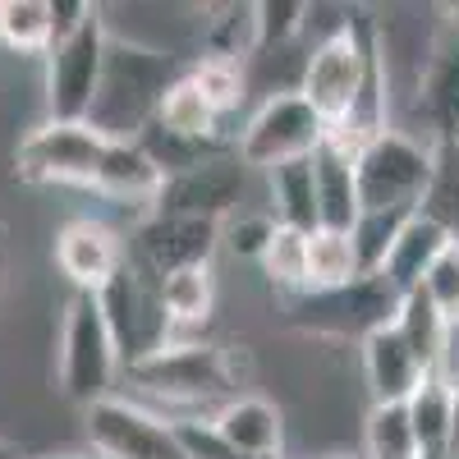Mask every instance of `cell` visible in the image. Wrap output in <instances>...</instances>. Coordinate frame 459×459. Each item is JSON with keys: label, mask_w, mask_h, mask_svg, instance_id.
I'll return each mask as SVG.
<instances>
[{"label": "cell", "mask_w": 459, "mask_h": 459, "mask_svg": "<svg viewBox=\"0 0 459 459\" xmlns=\"http://www.w3.org/2000/svg\"><path fill=\"white\" fill-rule=\"evenodd\" d=\"M179 74H184V65H179L175 51L110 32L88 125L106 143H138L152 125H157V110H161V101H166V92Z\"/></svg>", "instance_id": "obj_1"}, {"label": "cell", "mask_w": 459, "mask_h": 459, "mask_svg": "<svg viewBox=\"0 0 459 459\" xmlns=\"http://www.w3.org/2000/svg\"><path fill=\"white\" fill-rule=\"evenodd\" d=\"M372 47H377V19H368L363 10H350L344 28H335L331 37L313 42L308 56H303L299 97L322 115L326 129L350 125V115H354V106L363 97Z\"/></svg>", "instance_id": "obj_2"}, {"label": "cell", "mask_w": 459, "mask_h": 459, "mask_svg": "<svg viewBox=\"0 0 459 459\" xmlns=\"http://www.w3.org/2000/svg\"><path fill=\"white\" fill-rule=\"evenodd\" d=\"M138 391L166 404L184 409H207L235 400L239 386V354L230 344H207V340H170L152 359L125 368Z\"/></svg>", "instance_id": "obj_3"}, {"label": "cell", "mask_w": 459, "mask_h": 459, "mask_svg": "<svg viewBox=\"0 0 459 459\" xmlns=\"http://www.w3.org/2000/svg\"><path fill=\"white\" fill-rule=\"evenodd\" d=\"M354 166H359L363 212H418L432 188L437 143L391 125L386 134H377L359 147Z\"/></svg>", "instance_id": "obj_4"}, {"label": "cell", "mask_w": 459, "mask_h": 459, "mask_svg": "<svg viewBox=\"0 0 459 459\" xmlns=\"http://www.w3.org/2000/svg\"><path fill=\"white\" fill-rule=\"evenodd\" d=\"M125 372V359L115 350V335L101 317L97 294H74L60 322V372L56 386L69 404L92 409L115 395V381Z\"/></svg>", "instance_id": "obj_5"}, {"label": "cell", "mask_w": 459, "mask_h": 459, "mask_svg": "<svg viewBox=\"0 0 459 459\" xmlns=\"http://www.w3.org/2000/svg\"><path fill=\"white\" fill-rule=\"evenodd\" d=\"M326 134L331 129L322 125V115L299 92H266L235 138V157L253 175H266L290 161H308L326 143Z\"/></svg>", "instance_id": "obj_6"}, {"label": "cell", "mask_w": 459, "mask_h": 459, "mask_svg": "<svg viewBox=\"0 0 459 459\" xmlns=\"http://www.w3.org/2000/svg\"><path fill=\"white\" fill-rule=\"evenodd\" d=\"M106 161V138L92 125H32L14 147V175L37 188H92Z\"/></svg>", "instance_id": "obj_7"}, {"label": "cell", "mask_w": 459, "mask_h": 459, "mask_svg": "<svg viewBox=\"0 0 459 459\" xmlns=\"http://www.w3.org/2000/svg\"><path fill=\"white\" fill-rule=\"evenodd\" d=\"M395 313H400V294L386 285V276H359L344 290L290 299V322L303 335H322V340H359L363 344L372 331L391 326Z\"/></svg>", "instance_id": "obj_8"}, {"label": "cell", "mask_w": 459, "mask_h": 459, "mask_svg": "<svg viewBox=\"0 0 459 459\" xmlns=\"http://www.w3.org/2000/svg\"><path fill=\"white\" fill-rule=\"evenodd\" d=\"M97 303H101V317L115 335V350H120L125 368L152 359L161 344H170V322H166V308H161V281L147 276L129 257H125L120 272L97 290Z\"/></svg>", "instance_id": "obj_9"}, {"label": "cell", "mask_w": 459, "mask_h": 459, "mask_svg": "<svg viewBox=\"0 0 459 459\" xmlns=\"http://www.w3.org/2000/svg\"><path fill=\"white\" fill-rule=\"evenodd\" d=\"M106 42L110 28L101 19V10L74 32L60 37L47 51V120L60 125H88L92 101H97V83H101V65H106Z\"/></svg>", "instance_id": "obj_10"}, {"label": "cell", "mask_w": 459, "mask_h": 459, "mask_svg": "<svg viewBox=\"0 0 459 459\" xmlns=\"http://www.w3.org/2000/svg\"><path fill=\"white\" fill-rule=\"evenodd\" d=\"M83 418H88V446L101 459H188L175 418L147 409L138 400L110 395L83 409Z\"/></svg>", "instance_id": "obj_11"}, {"label": "cell", "mask_w": 459, "mask_h": 459, "mask_svg": "<svg viewBox=\"0 0 459 459\" xmlns=\"http://www.w3.org/2000/svg\"><path fill=\"white\" fill-rule=\"evenodd\" d=\"M248 179H253V170L235 157V147L216 152L212 161L184 170V175H170L161 184L157 203H152V212H157V216H188V221H216V225H225L235 212H244Z\"/></svg>", "instance_id": "obj_12"}, {"label": "cell", "mask_w": 459, "mask_h": 459, "mask_svg": "<svg viewBox=\"0 0 459 459\" xmlns=\"http://www.w3.org/2000/svg\"><path fill=\"white\" fill-rule=\"evenodd\" d=\"M221 253V225L216 221H188V216H157L147 212L129 230V262L147 276H175L184 266H212Z\"/></svg>", "instance_id": "obj_13"}, {"label": "cell", "mask_w": 459, "mask_h": 459, "mask_svg": "<svg viewBox=\"0 0 459 459\" xmlns=\"http://www.w3.org/2000/svg\"><path fill=\"white\" fill-rule=\"evenodd\" d=\"M56 266L74 285V294H97L129 257V239L97 216H74L56 235Z\"/></svg>", "instance_id": "obj_14"}, {"label": "cell", "mask_w": 459, "mask_h": 459, "mask_svg": "<svg viewBox=\"0 0 459 459\" xmlns=\"http://www.w3.org/2000/svg\"><path fill=\"white\" fill-rule=\"evenodd\" d=\"M359 147L340 134H326V143L313 152V184H317V230H344L350 235L354 221L363 216L359 198Z\"/></svg>", "instance_id": "obj_15"}, {"label": "cell", "mask_w": 459, "mask_h": 459, "mask_svg": "<svg viewBox=\"0 0 459 459\" xmlns=\"http://www.w3.org/2000/svg\"><path fill=\"white\" fill-rule=\"evenodd\" d=\"M359 363H363L368 404H409V395L418 391V381L428 377L423 368H418V359L409 354V344L395 331V322L372 331L359 344Z\"/></svg>", "instance_id": "obj_16"}, {"label": "cell", "mask_w": 459, "mask_h": 459, "mask_svg": "<svg viewBox=\"0 0 459 459\" xmlns=\"http://www.w3.org/2000/svg\"><path fill=\"white\" fill-rule=\"evenodd\" d=\"M207 423L216 428V437L230 450H239L248 459H281L285 455V413L262 395L225 400Z\"/></svg>", "instance_id": "obj_17"}, {"label": "cell", "mask_w": 459, "mask_h": 459, "mask_svg": "<svg viewBox=\"0 0 459 459\" xmlns=\"http://www.w3.org/2000/svg\"><path fill=\"white\" fill-rule=\"evenodd\" d=\"M413 115L423 120V138L446 147L459 143V47L437 42L423 79L413 88Z\"/></svg>", "instance_id": "obj_18"}, {"label": "cell", "mask_w": 459, "mask_h": 459, "mask_svg": "<svg viewBox=\"0 0 459 459\" xmlns=\"http://www.w3.org/2000/svg\"><path fill=\"white\" fill-rule=\"evenodd\" d=\"M455 239L446 235V230L418 207L413 216H409V225L400 230V239H395V248H391V257H386V266H381V276H386V285L404 299V294H418L423 290V281H428V272L437 266V257L450 248Z\"/></svg>", "instance_id": "obj_19"}, {"label": "cell", "mask_w": 459, "mask_h": 459, "mask_svg": "<svg viewBox=\"0 0 459 459\" xmlns=\"http://www.w3.org/2000/svg\"><path fill=\"white\" fill-rule=\"evenodd\" d=\"M166 175L157 170V161L143 152V143H106V161H101V175H97V194L101 198H115V203H134L143 207V216L157 203Z\"/></svg>", "instance_id": "obj_20"}, {"label": "cell", "mask_w": 459, "mask_h": 459, "mask_svg": "<svg viewBox=\"0 0 459 459\" xmlns=\"http://www.w3.org/2000/svg\"><path fill=\"white\" fill-rule=\"evenodd\" d=\"M395 331L404 335L409 354L418 359V368H423V372H450L455 368V326L437 313V303L423 290L400 299Z\"/></svg>", "instance_id": "obj_21"}, {"label": "cell", "mask_w": 459, "mask_h": 459, "mask_svg": "<svg viewBox=\"0 0 459 459\" xmlns=\"http://www.w3.org/2000/svg\"><path fill=\"white\" fill-rule=\"evenodd\" d=\"M161 308L170 322V340H198V331L216 313V266H184L161 281Z\"/></svg>", "instance_id": "obj_22"}, {"label": "cell", "mask_w": 459, "mask_h": 459, "mask_svg": "<svg viewBox=\"0 0 459 459\" xmlns=\"http://www.w3.org/2000/svg\"><path fill=\"white\" fill-rule=\"evenodd\" d=\"M266 212L276 225L299 230V235H313L317 230V184H313V157L308 161H290L266 170Z\"/></svg>", "instance_id": "obj_23"}, {"label": "cell", "mask_w": 459, "mask_h": 459, "mask_svg": "<svg viewBox=\"0 0 459 459\" xmlns=\"http://www.w3.org/2000/svg\"><path fill=\"white\" fill-rule=\"evenodd\" d=\"M409 423L418 437L423 459H446L455 441V413H450V372H428L409 395Z\"/></svg>", "instance_id": "obj_24"}, {"label": "cell", "mask_w": 459, "mask_h": 459, "mask_svg": "<svg viewBox=\"0 0 459 459\" xmlns=\"http://www.w3.org/2000/svg\"><path fill=\"white\" fill-rule=\"evenodd\" d=\"M157 125L170 129V134H184V138H212V143H225L221 138V110L203 97V88L194 83V74H179V79L170 83L161 110H157Z\"/></svg>", "instance_id": "obj_25"}, {"label": "cell", "mask_w": 459, "mask_h": 459, "mask_svg": "<svg viewBox=\"0 0 459 459\" xmlns=\"http://www.w3.org/2000/svg\"><path fill=\"white\" fill-rule=\"evenodd\" d=\"M363 272H359V253H354V239L344 230H313L308 235V294H322V290H344L354 285Z\"/></svg>", "instance_id": "obj_26"}, {"label": "cell", "mask_w": 459, "mask_h": 459, "mask_svg": "<svg viewBox=\"0 0 459 459\" xmlns=\"http://www.w3.org/2000/svg\"><path fill=\"white\" fill-rule=\"evenodd\" d=\"M56 42L51 0H0V47L14 56H47Z\"/></svg>", "instance_id": "obj_27"}, {"label": "cell", "mask_w": 459, "mask_h": 459, "mask_svg": "<svg viewBox=\"0 0 459 459\" xmlns=\"http://www.w3.org/2000/svg\"><path fill=\"white\" fill-rule=\"evenodd\" d=\"M363 459H423L404 404H368L363 413Z\"/></svg>", "instance_id": "obj_28"}, {"label": "cell", "mask_w": 459, "mask_h": 459, "mask_svg": "<svg viewBox=\"0 0 459 459\" xmlns=\"http://www.w3.org/2000/svg\"><path fill=\"white\" fill-rule=\"evenodd\" d=\"M257 272L272 281V290H281L285 299L308 294V235L276 225V235H272V244H266Z\"/></svg>", "instance_id": "obj_29"}, {"label": "cell", "mask_w": 459, "mask_h": 459, "mask_svg": "<svg viewBox=\"0 0 459 459\" xmlns=\"http://www.w3.org/2000/svg\"><path fill=\"white\" fill-rule=\"evenodd\" d=\"M143 152L152 161H157V170L170 179V175H184V170H194L203 161H212L216 152H230V143H212V138H184V134H170L161 125H152L143 138Z\"/></svg>", "instance_id": "obj_30"}, {"label": "cell", "mask_w": 459, "mask_h": 459, "mask_svg": "<svg viewBox=\"0 0 459 459\" xmlns=\"http://www.w3.org/2000/svg\"><path fill=\"white\" fill-rule=\"evenodd\" d=\"M413 212H363L350 230V239H354V253H359V272L363 276H381V266H386L395 239H400V230L409 225Z\"/></svg>", "instance_id": "obj_31"}, {"label": "cell", "mask_w": 459, "mask_h": 459, "mask_svg": "<svg viewBox=\"0 0 459 459\" xmlns=\"http://www.w3.org/2000/svg\"><path fill=\"white\" fill-rule=\"evenodd\" d=\"M188 74H194V83L203 88V97L221 110V120L230 110H239V101L248 97V65H239V60L198 56L194 65H188Z\"/></svg>", "instance_id": "obj_32"}, {"label": "cell", "mask_w": 459, "mask_h": 459, "mask_svg": "<svg viewBox=\"0 0 459 459\" xmlns=\"http://www.w3.org/2000/svg\"><path fill=\"white\" fill-rule=\"evenodd\" d=\"M253 14H257V51L253 56H272V51H290L303 37L313 5H303V0H262V5H253Z\"/></svg>", "instance_id": "obj_33"}, {"label": "cell", "mask_w": 459, "mask_h": 459, "mask_svg": "<svg viewBox=\"0 0 459 459\" xmlns=\"http://www.w3.org/2000/svg\"><path fill=\"white\" fill-rule=\"evenodd\" d=\"M423 212L459 244V143L437 147V170H432V188L423 198Z\"/></svg>", "instance_id": "obj_34"}, {"label": "cell", "mask_w": 459, "mask_h": 459, "mask_svg": "<svg viewBox=\"0 0 459 459\" xmlns=\"http://www.w3.org/2000/svg\"><path fill=\"white\" fill-rule=\"evenodd\" d=\"M272 235H276V221H272V212H235L225 225H221V248L230 253V257H239V262H262V253H266V244H272Z\"/></svg>", "instance_id": "obj_35"}, {"label": "cell", "mask_w": 459, "mask_h": 459, "mask_svg": "<svg viewBox=\"0 0 459 459\" xmlns=\"http://www.w3.org/2000/svg\"><path fill=\"white\" fill-rule=\"evenodd\" d=\"M423 294L437 303V313L459 331V244H450L423 281Z\"/></svg>", "instance_id": "obj_36"}, {"label": "cell", "mask_w": 459, "mask_h": 459, "mask_svg": "<svg viewBox=\"0 0 459 459\" xmlns=\"http://www.w3.org/2000/svg\"><path fill=\"white\" fill-rule=\"evenodd\" d=\"M175 428H179V441H184V455L188 459H248V455H239V450H230L221 437H216V428L207 423V418H175ZM285 459V455H281Z\"/></svg>", "instance_id": "obj_37"}, {"label": "cell", "mask_w": 459, "mask_h": 459, "mask_svg": "<svg viewBox=\"0 0 459 459\" xmlns=\"http://www.w3.org/2000/svg\"><path fill=\"white\" fill-rule=\"evenodd\" d=\"M450 413H455V441H450V450H459V363L450 368Z\"/></svg>", "instance_id": "obj_38"}, {"label": "cell", "mask_w": 459, "mask_h": 459, "mask_svg": "<svg viewBox=\"0 0 459 459\" xmlns=\"http://www.w3.org/2000/svg\"><path fill=\"white\" fill-rule=\"evenodd\" d=\"M32 459H101L97 450H51V455H32Z\"/></svg>", "instance_id": "obj_39"}, {"label": "cell", "mask_w": 459, "mask_h": 459, "mask_svg": "<svg viewBox=\"0 0 459 459\" xmlns=\"http://www.w3.org/2000/svg\"><path fill=\"white\" fill-rule=\"evenodd\" d=\"M5 272H10V248H5V225H0V285H5Z\"/></svg>", "instance_id": "obj_40"}, {"label": "cell", "mask_w": 459, "mask_h": 459, "mask_svg": "<svg viewBox=\"0 0 459 459\" xmlns=\"http://www.w3.org/2000/svg\"><path fill=\"white\" fill-rule=\"evenodd\" d=\"M0 459H19V455H14V446H5V441H0Z\"/></svg>", "instance_id": "obj_41"}, {"label": "cell", "mask_w": 459, "mask_h": 459, "mask_svg": "<svg viewBox=\"0 0 459 459\" xmlns=\"http://www.w3.org/2000/svg\"><path fill=\"white\" fill-rule=\"evenodd\" d=\"M326 459H363V455H326Z\"/></svg>", "instance_id": "obj_42"}, {"label": "cell", "mask_w": 459, "mask_h": 459, "mask_svg": "<svg viewBox=\"0 0 459 459\" xmlns=\"http://www.w3.org/2000/svg\"><path fill=\"white\" fill-rule=\"evenodd\" d=\"M446 459H459V450H450V455H446Z\"/></svg>", "instance_id": "obj_43"}, {"label": "cell", "mask_w": 459, "mask_h": 459, "mask_svg": "<svg viewBox=\"0 0 459 459\" xmlns=\"http://www.w3.org/2000/svg\"><path fill=\"white\" fill-rule=\"evenodd\" d=\"M455 344H459V331H455Z\"/></svg>", "instance_id": "obj_44"}]
</instances>
